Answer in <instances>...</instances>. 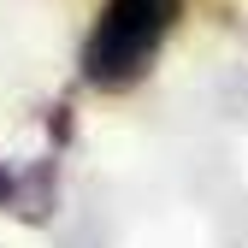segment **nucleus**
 <instances>
[{
    "instance_id": "1",
    "label": "nucleus",
    "mask_w": 248,
    "mask_h": 248,
    "mask_svg": "<svg viewBox=\"0 0 248 248\" xmlns=\"http://www.w3.org/2000/svg\"><path fill=\"white\" fill-rule=\"evenodd\" d=\"M177 18H183V0H107L77 59L83 83L101 89V95L136 89L154 71V59L166 53Z\"/></svg>"
},
{
    "instance_id": "2",
    "label": "nucleus",
    "mask_w": 248,
    "mask_h": 248,
    "mask_svg": "<svg viewBox=\"0 0 248 248\" xmlns=\"http://www.w3.org/2000/svg\"><path fill=\"white\" fill-rule=\"evenodd\" d=\"M0 207L18 219H47L53 207V166H0Z\"/></svg>"
}]
</instances>
